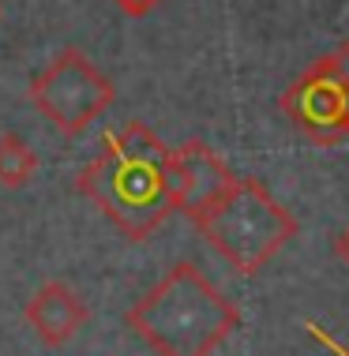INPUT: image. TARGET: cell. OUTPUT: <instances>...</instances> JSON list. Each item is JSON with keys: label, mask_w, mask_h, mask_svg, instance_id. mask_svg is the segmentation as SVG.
Returning a JSON list of instances; mask_svg holds the SVG:
<instances>
[{"label": "cell", "mask_w": 349, "mask_h": 356, "mask_svg": "<svg viewBox=\"0 0 349 356\" xmlns=\"http://www.w3.org/2000/svg\"><path fill=\"white\" fill-rule=\"evenodd\" d=\"M34 172H38V154L15 131H4L0 136V188L19 191Z\"/></svg>", "instance_id": "cell-8"}, {"label": "cell", "mask_w": 349, "mask_h": 356, "mask_svg": "<svg viewBox=\"0 0 349 356\" xmlns=\"http://www.w3.org/2000/svg\"><path fill=\"white\" fill-rule=\"evenodd\" d=\"M346 356H349V353H346Z\"/></svg>", "instance_id": "cell-13"}, {"label": "cell", "mask_w": 349, "mask_h": 356, "mask_svg": "<svg viewBox=\"0 0 349 356\" xmlns=\"http://www.w3.org/2000/svg\"><path fill=\"white\" fill-rule=\"evenodd\" d=\"M162 165L166 161L128 158V154H116L102 143L98 158H91L75 172V191L91 199L132 244H143L173 214Z\"/></svg>", "instance_id": "cell-3"}, {"label": "cell", "mask_w": 349, "mask_h": 356, "mask_svg": "<svg viewBox=\"0 0 349 356\" xmlns=\"http://www.w3.org/2000/svg\"><path fill=\"white\" fill-rule=\"evenodd\" d=\"M26 98L53 124V131L75 139L116 102V86L102 68H94V60H86L83 49L68 45L49 60V68L31 79Z\"/></svg>", "instance_id": "cell-4"}, {"label": "cell", "mask_w": 349, "mask_h": 356, "mask_svg": "<svg viewBox=\"0 0 349 356\" xmlns=\"http://www.w3.org/2000/svg\"><path fill=\"white\" fill-rule=\"evenodd\" d=\"M286 120L316 147H338L349 139V83L342 79L334 56H319L282 90Z\"/></svg>", "instance_id": "cell-5"}, {"label": "cell", "mask_w": 349, "mask_h": 356, "mask_svg": "<svg viewBox=\"0 0 349 356\" xmlns=\"http://www.w3.org/2000/svg\"><path fill=\"white\" fill-rule=\"evenodd\" d=\"M331 56H334V64H338V72H342V79L349 83V38H346V42H342V45H338V49H334Z\"/></svg>", "instance_id": "cell-11"}, {"label": "cell", "mask_w": 349, "mask_h": 356, "mask_svg": "<svg viewBox=\"0 0 349 356\" xmlns=\"http://www.w3.org/2000/svg\"><path fill=\"white\" fill-rule=\"evenodd\" d=\"M105 147H113L116 154H128V158H143V161H166L169 147L162 143L143 120H128L121 131H109L102 139Z\"/></svg>", "instance_id": "cell-9"}, {"label": "cell", "mask_w": 349, "mask_h": 356, "mask_svg": "<svg viewBox=\"0 0 349 356\" xmlns=\"http://www.w3.org/2000/svg\"><path fill=\"white\" fill-rule=\"evenodd\" d=\"M124 323L154 356H210L240 326V307L196 263H177L128 307Z\"/></svg>", "instance_id": "cell-1"}, {"label": "cell", "mask_w": 349, "mask_h": 356, "mask_svg": "<svg viewBox=\"0 0 349 356\" xmlns=\"http://www.w3.org/2000/svg\"><path fill=\"white\" fill-rule=\"evenodd\" d=\"M192 225L237 274H259L289 240L297 236V218L259 184L256 177H237L233 188Z\"/></svg>", "instance_id": "cell-2"}, {"label": "cell", "mask_w": 349, "mask_h": 356, "mask_svg": "<svg viewBox=\"0 0 349 356\" xmlns=\"http://www.w3.org/2000/svg\"><path fill=\"white\" fill-rule=\"evenodd\" d=\"M23 319L38 338H42V345L61 349V345H68L86 323H91V307H86V300L72 285L45 282L31 300H26Z\"/></svg>", "instance_id": "cell-7"}, {"label": "cell", "mask_w": 349, "mask_h": 356, "mask_svg": "<svg viewBox=\"0 0 349 356\" xmlns=\"http://www.w3.org/2000/svg\"><path fill=\"white\" fill-rule=\"evenodd\" d=\"M162 172H166V191H169L173 214H184L188 221L207 214L233 188V180H237L233 169L203 139H188L180 147H173L166 154Z\"/></svg>", "instance_id": "cell-6"}, {"label": "cell", "mask_w": 349, "mask_h": 356, "mask_svg": "<svg viewBox=\"0 0 349 356\" xmlns=\"http://www.w3.org/2000/svg\"><path fill=\"white\" fill-rule=\"evenodd\" d=\"M113 4L121 8V12L128 15V19H147L154 8L162 4V0H113Z\"/></svg>", "instance_id": "cell-10"}, {"label": "cell", "mask_w": 349, "mask_h": 356, "mask_svg": "<svg viewBox=\"0 0 349 356\" xmlns=\"http://www.w3.org/2000/svg\"><path fill=\"white\" fill-rule=\"evenodd\" d=\"M334 252H338V259H342V263L349 266V225L342 229V233H338V240H334Z\"/></svg>", "instance_id": "cell-12"}]
</instances>
